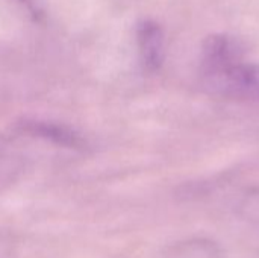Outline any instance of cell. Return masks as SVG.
Here are the masks:
<instances>
[{
  "instance_id": "1",
  "label": "cell",
  "mask_w": 259,
  "mask_h": 258,
  "mask_svg": "<svg viewBox=\"0 0 259 258\" xmlns=\"http://www.w3.org/2000/svg\"><path fill=\"white\" fill-rule=\"evenodd\" d=\"M200 84L217 97L259 100V64L244 61V47L235 36L212 35L203 44Z\"/></svg>"
},
{
  "instance_id": "2",
  "label": "cell",
  "mask_w": 259,
  "mask_h": 258,
  "mask_svg": "<svg viewBox=\"0 0 259 258\" xmlns=\"http://www.w3.org/2000/svg\"><path fill=\"white\" fill-rule=\"evenodd\" d=\"M137 41L141 61L149 71H156L164 61V30L153 20H144L138 24Z\"/></svg>"
},
{
  "instance_id": "3",
  "label": "cell",
  "mask_w": 259,
  "mask_h": 258,
  "mask_svg": "<svg viewBox=\"0 0 259 258\" xmlns=\"http://www.w3.org/2000/svg\"><path fill=\"white\" fill-rule=\"evenodd\" d=\"M167 258H220V251L208 239H190L176 245Z\"/></svg>"
},
{
  "instance_id": "4",
  "label": "cell",
  "mask_w": 259,
  "mask_h": 258,
  "mask_svg": "<svg viewBox=\"0 0 259 258\" xmlns=\"http://www.w3.org/2000/svg\"><path fill=\"white\" fill-rule=\"evenodd\" d=\"M26 131L30 134H36L38 137H46L53 140L58 144L62 146H71V148H77L82 144V140L74 135L71 131L61 128L58 125H52V123H41V122H33V123H26Z\"/></svg>"
},
{
  "instance_id": "5",
  "label": "cell",
  "mask_w": 259,
  "mask_h": 258,
  "mask_svg": "<svg viewBox=\"0 0 259 258\" xmlns=\"http://www.w3.org/2000/svg\"><path fill=\"white\" fill-rule=\"evenodd\" d=\"M240 213L250 224L259 225V189L247 193V196L241 202Z\"/></svg>"
},
{
  "instance_id": "6",
  "label": "cell",
  "mask_w": 259,
  "mask_h": 258,
  "mask_svg": "<svg viewBox=\"0 0 259 258\" xmlns=\"http://www.w3.org/2000/svg\"><path fill=\"white\" fill-rule=\"evenodd\" d=\"M3 152H5V141H3V138L0 137V158H2V155H3Z\"/></svg>"
}]
</instances>
